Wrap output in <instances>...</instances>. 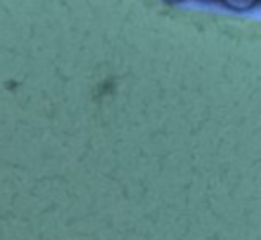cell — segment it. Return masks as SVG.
<instances>
[{"label":"cell","instance_id":"1","mask_svg":"<svg viewBox=\"0 0 261 240\" xmlns=\"http://www.w3.org/2000/svg\"><path fill=\"white\" fill-rule=\"evenodd\" d=\"M228 8H232V10H237V12H243V10H249V8H253L259 0H222Z\"/></svg>","mask_w":261,"mask_h":240},{"label":"cell","instance_id":"2","mask_svg":"<svg viewBox=\"0 0 261 240\" xmlns=\"http://www.w3.org/2000/svg\"><path fill=\"white\" fill-rule=\"evenodd\" d=\"M165 2H171V4H175V2H181V0H165Z\"/></svg>","mask_w":261,"mask_h":240},{"label":"cell","instance_id":"3","mask_svg":"<svg viewBox=\"0 0 261 240\" xmlns=\"http://www.w3.org/2000/svg\"><path fill=\"white\" fill-rule=\"evenodd\" d=\"M202 2H212V0H202Z\"/></svg>","mask_w":261,"mask_h":240}]
</instances>
